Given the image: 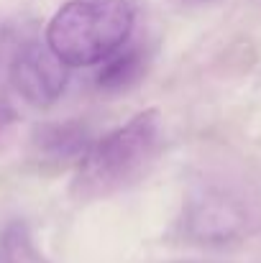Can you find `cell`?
Segmentation results:
<instances>
[{"instance_id": "obj_1", "label": "cell", "mask_w": 261, "mask_h": 263, "mask_svg": "<svg viewBox=\"0 0 261 263\" xmlns=\"http://www.w3.org/2000/svg\"><path fill=\"white\" fill-rule=\"evenodd\" d=\"M164 141L159 110H144L120 128L95 138L85 159L77 164L72 194L80 202L110 197L149 172Z\"/></svg>"}, {"instance_id": "obj_2", "label": "cell", "mask_w": 261, "mask_h": 263, "mask_svg": "<svg viewBox=\"0 0 261 263\" xmlns=\"http://www.w3.org/2000/svg\"><path fill=\"white\" fill-rule=\"evenodd\" d=\"M131 31L128 0H69L49 21L46 44L67 67H92L126 46Z\"/></svg>"}, {"instance_id": "obj_3", "label": "cell", "mask_w": 261, "mask_h": 263, "mask_svg": "<svg viewBox=\"0 0 261 263\" xmlns=\"http://www.w3.org/2000/svg\"><path fill=\"white\" fill-rule=\"evenodd\" d=\"M179 228L182 235L192 243L223 246L238 240L246 233L249 212L231 192L218 186H202L187 197Z\"/></svg>"}, {"instance_id": "obj_4", "label": "cell", "mask_w": 261, "mask_h": 263, "mask_svg": "<svg viewBox=\"0 0 261 263\" xmlns=\"http://www.w3.org/2000/svg\"><path fill=\"white\" fill-rule=\"evenodd\" d=\"M67 69L69 67L49 49L46 41H26L10 59V82L26 102L49 107L67 89Z\"/></svg>"}, {"instance_id": "obj_5", "label": "cell", "mask_w": 261, "mask_h": 263, "mask_svg": "<svg viewBox=\"0 0 261 263\" xmlns=\"http://www.w3.org/2000/svg\"><path fill=\"white\" fill-rule=\"evenodd\" d=\"M92 130L85 120H59V123H41L31 136L33 159L41 164H80L92 146Z\"/></svg>"}, {"instance_id": "obj_6", "label": "cell", "mask_w": 261, "mask_h": 263, "mask_svg": "<svg viewBox=\"0 0 261 263\" xmlns=\"http://www.w3.org/2000/svg\"><path fill=\"white\" fill-rule=\"evenodd\" d=\"M144 74H146V54L136 46H131V49L120 46L115 54H110L105 62H100L95 85L108 95H118V92H126L133 85H138L144 80Z\"/></svg>"}, {"instance_id": "obj_7", "label": "cell", "mask_w": 261, "mask_h": 263, "mask_svg": "<svg viewBox=\"0 0 261 263\" xmlns=\"http://www.w3.org/2000/svg\"><path fill=\"white\" fill-rule=\"evenodd\" d=\"M0 263H49L23 220H13L0 230Z\"/></svg>"}, {"instance_id": "obj_8", "label": "cell", "mask_w": 261, "mask_h": 263, "mask_svg": "<svg viewBox=\"0 0 261 263\" xmlns=\"http://www.w3.org/2000/svg\"><path fill=\"white\" fill-rule=\"evenodd\" d=\"M10 120H13V107H10V105H8V100L0 95V130H3Z\"/></svg>"}]
</instances>
